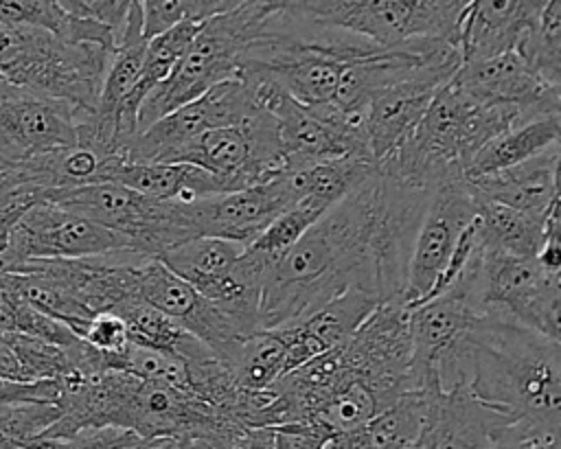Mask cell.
I'll return each mask as SVG.
<instances>
[{
  "mask_svg": "<svg viewBox=\"0 0 561 449\" xmlns=\"http://www.w3.org/2000/svg\"><path fill=\"white\" fill-rule=\"evenodd\" d=\"M430 191L375 173L333 204L265 278L261 331L300 324L348 289L403 300L408 261Z\"/></svg>",
  "mask_w": 561,
  "mask_h": 449,
  "instance_id": "1",
  "label": "cell"
},
{
  "mask_svg": "<svg viewBox=\"0 0 561 449\" xmlns=\"http://www.w3.org/2000/svg\"><path fill=\"white\" fill-rule=\"evenodd\" d=\"M561 346L504 313L480 315L436 361L434 385H465L513 421L561 427Z\"/></svg>",
  "mask_w": 561,
  "mask_h": 449,
  "instance_id": "2",
  "label": "cell"
},
{
  "mask_svg": "<svg viewBox=\"0 0 561 449\" xmlns=\"http://www.w3.org/2000/svg\"><path fill=\"white\" fill-rule=\"evenodd\" d=\"M280 13V0H237L232 9L206 20L173 72L142 101L138 134L237 77L245 50L265 37Z\"/></svg>",
  "mask_w": 561,
  "mask_h": 449,
  "instance_id": "3",
  "label": "cell"
},
{
  "mask_svg": "<svg viewBox=\"0 0 561 449\" xmlns=\"http://www.w3.org/2000/svg\"><path fill=\"white\" fill-rule=\"evenodd\" d=\"M112 53L94 44H68L44 28L0 22V81L64 101L77 118L94 112Z\"/></svg>",
  "mask_w": 561,
  "mask_h": 449,
  "instance_id": "4",
  "label": "cell"
},
{
  "mask_svg": "<svg viewBox=\"0 0 561 449\" xmlns=\"http://www.w3.org/2000/svg\"><path fill=\"white\" fill-rule=\"evenodd\" d=\"M467 0H283L287 22L342 31L379 48L414 39H440L458 48Z\"/></svg>",
  "mask_w": 561,
  "mask_h": 449,
  "instance_id": "5",
  "label": "cell"
},
{
  "mask_svg": "<svg viewBox=\"0 0 561 449\" xmlns=\"http://www.w3.org/2000/svg\"><path fill=\"white\" fill-rule=\"evenodd\" d=\"M449 289L458 291L478 315L497 311L539 335L557 342L561 337V274L543 272L537 258L511 256L478 241Z\"/></svg>",
  "mask_w": 561,
  "mask_h": 449,
  "instance_id": "6",
  "label": "cell"
},
{
  "mask_svg": "<svg viewBox=\"0 0 561 449\" xmlns=\"http://www.w3.org/2000/svg\"><path fill=\"white\" fill-rule=\"evenodd\" d=\"M39 202L66 208L125 237L131 254L147 258H158L197 237L188 206L158 202L114 182L48 191Z\"/></svg>",
  "mask_w": 561,
  "mask_h": 449,
  "instance_id": "7",
  "label": "cell"
},
{
  "mask_svg": "<svg viewBox=\"0 0 561 449\" xmlns=\"http://www.w3.org/2000/svg\"><path fill=\"white\" fill-rule=\"evenodd\" d=\"M175 162L208 171L224 193L259 186L285 173L276 123L261 110L239 125L202 134Z\"/></svg>",
  "mask_w": 561,
  "mask_h": 449,
  "instance_id": "8",
  "label": "cell"
},
{
  "mask_svg": "<svg viewBox=\"0 0 561 449\" xmlns=\"http://www.w3.org/2000/svg\"><path fill=\"white\" fill-rule=\"evenodd\" d=\"M131 254L125 237L48 202H35L13 226L0 272L35 261H75ZM138 256V254H136Z\"/></svg>",
  "mask_w": 561,
  "mask_h": 449,
  "instance_id": "9",
  "label": "cell"
},
{
  "mask_svg": "<svg viewBox=\"0 0 561 449\" xmlns=\"http://www.w3.org/2000/svg\"><path fill=\"white\" fill-rule=\"evenodd\" d=\"M256 112L241 79L224 81L136 134L123 151L127 162L173 164L202 134L232 127Z\"/></svg>",
  "mask_w": 561,
  "mask_h": 449,
  "instance_id": "10",
  "label": "cell"
},
{
  "mask_svg": "<svg viewBox=\"0 0 561 449\" xmlns=\"http://www.w3.org/2000/svg\"><path fill=\"white\" fill-rule=\"evenodd\" d=\"M476 210L478 202L465 175H451L432 191L408 261L403 293L408 309L432 291Z\"/></svg>",
  "mask_w": 561,
  "mask_h": 449,
  "instance_id": "11",
  "label": "cell"
},
{
  "mask_svg": "<svg viewBox=\"0 0 561 449\" xmlns=\"http://www.w3.org/2000/svg\"><path fill=\"white\" fill-rule=\"evenodd\" d=\"M138 296L178 322L228 366L245 342V335L239 333L226 313L169 272L158 258H142L138 263Z\"/></svg>",
  "mask_w": 561,
  "mask_h": 449,
  "instance_id": "12",
  "label": "cell"
},
{
  "mask_svg": "<svg viewBox=\"0 0 561 449\" xmlns=\"http://www.w3.org/2000/svg\"><path fill=\"white\" fill-rule=\"evenodd\" d=\"M77 112L57 99L26 90H0V158L28 162L77 145Z\"/></svg>",
  "mask_w": 561,
  "mask_h": 449,
  "instance_id": "13",
  "label": "cell"
},
{
  "mask_svg": "<svg viewBox=\"0 0 561 449\" xmlns=\"http://www.w3.org/2000/svg\"><path fill=\"white\" fill-rule=\"evenodd\" d=\"M294 204L296 197L283 173L265 184L204 197L186 206L197 237L224 239L245 247Z\"/></svg>",
  "mask_w": 561,
  "mask_h": 449,
  "instance_id": "14",
  "label": "cell"
},
{
  "mask_svg": "<svg viewBox=\"0 0 561 449\" xmlns=\"http://www.w3.org/2000/svg\"><path fill=\"white\" fill-rule=\"evenodd\" d=\"M460 59L430 66L414 77L375 94L366 105V140L377 164L414 131L436 92L458 72Z\"/></svg>",
  "mask_w": 561,
  "mask_h": 449,
  "instance_id": "15",
  "label": "cell"
},
{
  "mask_svg": "<svg viewBox=\"0 0 561 449\" xmlns=\"http://www.w3.org/2000/svg\"><path fill=\"white\" fill-rule=\"evenodd\" d=\"M423 427L410 449H489L495 436L513 423L504 412L476 399L465 385L427 388Z\"/></svg>",
  "mask_w": 561,
  "mask_h": 449,
  "instance_id": "16",
  "label": "cell"
},
{
  "mask_svg": "<svg viewBox=\"0 0 561 449\" xmlns=\"http://www.w3.org/2000/svg\"><path fill=\"white\" fill-rule=\"evenodd\" d=\"M454 81L482 101L517 107L522 123L561 114V88L541 81L515 50L460 66Z\"/></svg>",
  "mask_w": 561,
  "mask_h": 449,
  "instance_id": "17",
  "label": "cell"
},
{
  "mask_svg": "<svg viewBox=\"0 0 561 449\" xmlns=\"http://www.w3.org/2000/svg\"><path fill=\"white\" fill-rule=\"evenodd\" d=\"M243 252V245L195 237L164 254L158 261L178 278L188 283L199 296L224 311H232L252 302V293L234 278L232 267Z\"/></svg>",
  "mask_w": 561,
  "mask_h": 449,
  "instance_id": "18",
  "label": "cell"
},
{
  "mask_svg": "<svg viewBox=\"0 0 561 449\" xmlns=\"http://www.w3.org/2000/svg\"><path fill=\"white\" fill-rule=\"evenodd\" d=\"M408 329L412 344L410 375L414 390L434 385V366L438 357L480 318L471 304L454 289L408 309Z\"/></svg>",
  "mask_w": 561,
  "mask_h": 449,
  "instance_id": "19",
  "label": "cell"
},
{
  "mask_svg": "<svg viewBox=\"0 0 561 449\" xmlns=\"http://www.w3.org/2000/svg\"><path fill=\"white\" fill-rule=\"evenodd\" d=\"M559 145L511 169L467 180L476 199L546 219L559 206Z\"/></svg>",
  "mask_w": 561,
  "mask_h": 449,
  "instance_id": "20",
  "label": "cell"
},
{
  "mask_svg": "<svg viewBox=\"0 0 561 449\" xmlns=\"http://www.w3.org/2000/svg\"><path fill=\"white\" fill-rule=\"evenodd\" d=\"M539 0L469 2L458 28L460 66L493 59L515 50L522 31L539 11Z\"/></svg>",
  "mask_w": 561,
  "mask_h": 449,
  "instance_id": "21",
  "label": "cell"
},
{
  "mask_svg": "<svg viewBox=\"0 0 561 449\" xmlns=\"http://www.w3.org/2000/svg\"><path fill=\"white\" fill-rule=\"evenodd\" d=\"M101 182L121 184L138 195L158 199V202H175V204H193L204 197L224 195L219 182L204 169L173 162V164H153V162H127L116 156L103 171Z\"/></svg>",
  "mask_w": 561,
  "mask_h": 449,
  "instance_id": "22",
  "label": "cell"
},
{
  "mask_svg": "<svg viewBox=\"0 0 561 449\" xmlns=\"http://www.w3.org/2000/svg\"><path fill=\"white\" fill-rule=\"evenodd\" d=\"M427 412V392L412 390L364 425L335 434L324 449H410Z\"/></svg>",
  "mask_w": 561,
  "mask_h": 449,
  "instance_id": "23",
  "label": "cell"
},
{
  "mask_svg": "<svg viewBox=\"0 0 561 449\" xmlns=\"http://www.w3.org/2000/svg\"><path fill=\"white\" fill-rule=\"evenodd\" d=\"M561 138V114L541 116L535 120L517 123L489 140L467 164L465 177H482L522 164L550 147H557Z\"/></svg>",
  "mask_w": 561,
  "mask_h": 449,
  "instance_id": "24",
  "label": "cell"
},
{
  "mask_svg": "<svg viewBox=\"0 0 561 449\" xmlns=\"http://www.w3.org/2000/svg\"><path fill=\"white\" fill-rule=\"evenodd\" d=\"M476 202H478V210H476L478 237L484 247H491L511 256H519V258H537L541 243L546 239L548 217L546 219L530 217L495 202H482V199H476Z\"/></svg>",
  "mask_w": 561,
  "mask_h": 449,
  "instance_id": "25",
  "label": "cell"
},
{
  "mask_svg": "<svg viewBox=\"0 0 561 449\" xmlns=\"http://www.w3.org/2000/svg\"><path fill=\"white\" fill-rule=\"evenodd\" d=\"M373 173V162L357 158H337L289 171L285 173V180L296 202H300L302 197H313L333 206L348 193H353L357 186H362Z\"/></svg>",
  "mask_w": 561,
  "mask_h": 449,
  "instance_id": "26",
  "label": "cell"
},
{
  "mask_svg": "<svg viewBox=\"0 0 561 449\" xmlns=\"http://www.w3.org/2000/svg\"><path fill=\"white\" fill-rule=\"evenodd\" d=\"M515 53L530 66V70L548 85L561 88V2H541L530 18Z\"/></svg>",
  "mask_w": 561,
  "mask_h": 449,
  "instance_id": "27",
  "label": "cell"
},
{
  "mask_svg": "<svg viewBox=\"0 0 561 449\" xmlns=\"http://www.w3.org/2000/svg\"><path fill=\"white\" fill-rule=\"evenodd\" d=\"M239 388L265 390L287 372L285 342L278 331H259L239 346L230 361Z\"/></svg>",
  "mask_w": 561,
  "mask_h": 449,
  "instance_id": "28",
  "label": "cell"
},
{
  "mask_svg": "<svg viewBox=\"0 0 561 449\" xmlns=\"http://www.w3.org/2000/svg\"><path fill=\"white\" fill-rule=\"evenodd\" d=\"M331 206L313 199L302 197L287 210H283L250 245H245L248 252L256 254L263 263H267L272 269L274 265L300 241V237L329 210Z\"/></svg>",
  "mask_w": 561,
  "mask_h": 449,
  "instance_id": "29",
  "label": "cell"
},
{
  "mask_svg": "<svg viewBox=\"0 0 561 449\" xmlns=\"http://www.w3.org/2000/svg\"><path fill=\"white\" fill-rule=\"evenodd\" d=\"M59 418L53 403H2L0 449H39L42 434Z\"/></svg>",
  "mask_w": 561,
  "mask_h": 449,
  "instance_id": "30",
  "label": "cell"
},
{
  "mask_svg": "<svg viewBox=\"0 0 561 449\" xmlns=\"http://www.w3.org/2000/svg\"><path fill=\"white\" fill-rule=\"evenodd\" d=\"M237 0H142V37L145 42L171 31L184 22H206L234 7Z\"/></svg>",
  "mask_w": 561,
  "mask_h": 449,
  "instance_id": "31",
  "label": "cell"
},
{
  "mask_svg": "<svg viewBox=\"0 0 561 449\" xmlns=\"http://www.w3.org/2000/svg\"><path fill=\"white\" fill-rule=\"evenodd\" d=\"M116 315L125 322L127 337L134 344L178 353L182 342L188 337V333L178 322H173L169 315L160 313L140 298L127 302Z\"/></svg>",
  "mask_w": 561,
  "mask_h": 449,
  "instance_id": "32",
  "label": "cell"
},
{
  "mask_svg": "<svg viewBox=\"0 0 561 449\" xmlns=\"http://www.w3.org/2000/svg\"><path fill=\"white\" fill-rule=\"evenodd\" d=\"M68 13L59 7V0H0V22L44 28L59 35Z\"/></svg>",
  "mask_w": 561,
  "mask_h": 449,
  "instance_id": "33",
  "label": "cell"
},
{
  "mask_svg": "<svg viewBox=\"0 0 561 449\" xmlns=\"http://www.w3.org/2000/svg\"><path fill=\"white\" fill-rule=\"evenodd\" d=\"M489 449H561V438L554 427L513 421L495 436Z\"/></svg>",
  "mask_w": 561,
  "mask_h": 449,
  "instance_id": "34",
  "label": "cell"
},
{
  "mask_svg": "<svg viewBox=\"0 0 561 449\" xmlns=\"http://www.w3.org/2000/svg\"><path fill=\"white\" fill-rule=\"evenodd\" d=\"M79 339H83L88 346H92L94 350L105 353V355L118 353L129 342L125 322L116 313H110V311L92 315L85 322L83 331L79 333Z\"/></svg>",
  "mask_w": 561,
  "mask_h": 449,
  "instance_id": "35",
  "label": "cell"
},
{
  "mask_svg": "<svg viewBox=\"0 0 561 449\" xmlns=\"http://www.w3.org/2000/svg\"><path fill=\"white\" fill-rule=\"evenodd\" d=\"M59 7L77 18L94 20L121 37L129 11V0H59Z\"/></svg>",
  "mask_w": 561,
  "mask_h": 449,
  "instance_id": "36",
  "label": "cell"
},
{
  "mask_svg": "<svg viewBox=\"0 0 561 449\" xmlns=\"http://www.w3.org/2000/svg\"><path fill=\"white\" fill-rule=\"evenodd\" d=\"M274 429V449H324L333 438L324 427L313 421H298L272 427Z\"/></svg>",
  "mask_w": 561,
  "mask_h": 449,
  "instance_id": "37",
  "label": "cell"
},
{
  "mask_svg": "<svg viewBox=\"0 0 561 449\" xmlns=\"http://www.w3.org/2000/svg\"><path fill=\"white\" fill-rule=\"evenodd\" d=\"M59 383L37 381V383H13L0 381V405L2 403H53L57 405Z\"/></svg>",
  "mask_w": 561,
  "mask_h": 449,
  "instance_id": "38",
  "label": "cell"
},
{
  "mask_svg": "<svg viewBox=\"0 0 561 449\" xmlns=\"http://www.w3.org/2000/svg\"><path fill=\"white\" fill-rule=\"evenodd\" d=\"M0 381H13V383H26L22 368L18 364V359L13 357V353L9 350V346L2 342L0 337Z\"/></svg>",
  "mask_w": 561,
  "mask_h": 449,
  "instance_id": "39",
  "label": "cell"
}]
</instances>
